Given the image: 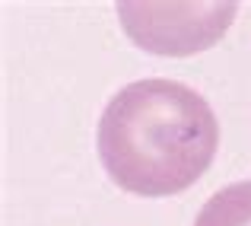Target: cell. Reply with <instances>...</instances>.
I'll return each instance as SVG.
<instances>
[{"label":"cell","mask_w":251,"mask_h":226,"mask_svg":"<svg viewBox=\"0 0 251 226\" xmlns=\"http://www.w3.org/2000/svg\"><path fill=\"white\" fill-rule=\"evenodd\" d=\"M121 26L153 55L207 51L235 16V3H118Z\"/></svg>","instance_id":"2"},{"label":"cell","mask_w":251,"mask_h":226,"mask_svg":"<svg viewBox=\"0 0 251 226\" xmlns=\"http://www.w3.org/2000/svg\"><path fill=\"white\" fill-rule=\"evenodd\" d=\"M220 147L210 102L178 80H134L102 109L96 153L105 175L137 198H169L201 182Z\"/></svg>","instance_id":"1"},{"label":"cell","mask_w":251,"mask_h":226,"mask_svg":"<svg viewBox=\"0 0 251 226\" xmlns=\"http://www.w3.org/2000/svg\"><path fill=\"white\" fill-rule=\"evenodd\" d=\"M194 226H251V178L210 195L194 217Z\"/></svg>","instance_id":"3"}]
</instances>
